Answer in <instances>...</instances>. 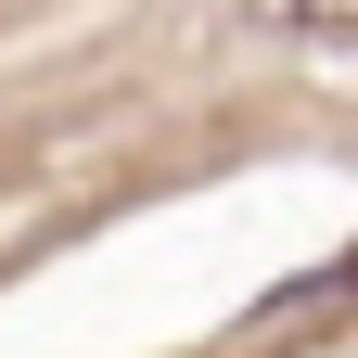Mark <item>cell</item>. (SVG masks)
I'll use <instances>...</instances> for the list:
<instances>
[{
    "label": "cell",
    "instance_id": "obj_1",
    "mask_svg": "<svg viewBox=\"0 0 358 358\" xmlns=\"http://www.w3.org/2000/svg\"><path fill=\"white\" fill-rule=\"evenodd\" d=\"M268 26H294V38H333V26H358V0H256Z\"/></svg>",
    "mask_w": 358,
    "mask_h": 358
}]
</instances>
